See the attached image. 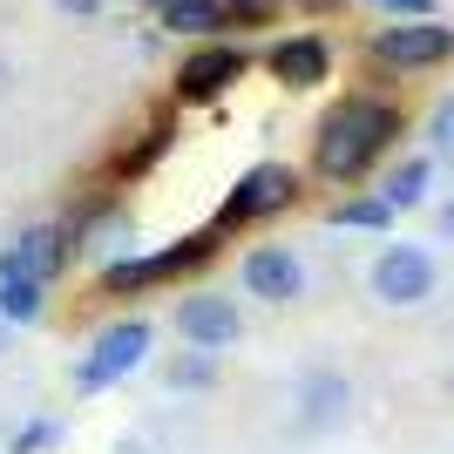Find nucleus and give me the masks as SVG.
<instances>
[{
    "label": "nucleus",
    "instance_id": "nucleus-26",
    "mask_svg": "<svg viewBox=\"0 0 454 454\" xmlns=\"http://www.w3.org/2000/svg\"><path fill=\"white\" fill-rule=\"evenodd\" d=\"M7 346H14V325H7V319H0V353H7Z\"/></svg>",
    "mask_w": 454,
    "mask_h": 454
},
{
    "label": "nucleus",
    "instance_id": "nucleus-22",
    "mask_svg": "<svg viewBox=\"0 0 454 454\" xmlns=\"http://www.w3.org/2000/svg\"><path fill=\"white\" fill-rule=\"evenodd\" d=\"M427 136H434V163H448L454 170V95L434 109V122H427Z\"/></svg>",
    "mask_w": 454,
    "mask_h": 454
},
{
    "label": "nucleus",
    "instance_id": "nucleus-12",
    "mask_svg": "<svg viewBox=\"0 0 454 454\" xmlns=\"http://www.w3.org/2000/svg\"><path fill=\"white\" fill-rule=\"evenodd\" d=\"M346 414H353V380L346 373L319 366V373L299 380V427L305 434H333V427H346Z\"/></svg>",
    "mask_w": 454,
    "mask_h": 454
},
{
    "label": "nucleus",
    "instance_id": "nucleus-11",
    "mask_svg": "<svg viewBox=\"0 0 454 454\" xmlns=\"http://www.w3.org/2000/svg\"><path fill=\"white\" fill-rule=\"evenodd\" d=\"M265 75L278 82V89H292V95H305V89H319V82H333V41L325 35H285V41H271L265 48Z\"/></svg>",
    "mask_w": 454,
    "mask_h": 454
},
{
    "label": "nucleus",
    "instance_id": "nucleus-4",
    "mask_svg": "<svg viewBox=\"0 0 454 454\" xmlns=\"http://www.w3.org/2000/svg\"><path fill=\"white\" fill-rule=\"evenodd\" d=\"M292 204H299V170H292V163H251V170L224 190V204H217V224H210V231L224 238V231L285 217Z\"/></svg>",
    "mask_w": 454,
    "mask_h": 454
},
{
    "label": "nucleus",
    "instance_id": "nucleus-16",
    "mask_svg": "<svg viewBox=\"0 0 454 454\" xmlns=\"http://www.w3.org/2000/svg\"><path fill=\"white\" fill-rule=\"evenodd\" d=\"M394 217H400V210L387 204L380 190H360V197H340V204L325 210V224H333V231H373V238H380V231H394Z\"/></svg>",
    "mask_w": 454,
    "mask_h": 454
},
{
    "label": "nucleus",
    "instance_id": "nucleus-20",
    "mask_svg": "<svg viewBox=\"0 0 454 454\" xmlns=\"http://www.w3.org/2000/svg\"><path fill=\"white\" fill-rule=\"evenodd\" d=\"M224 27H271L278 20V0H217Z\"/></svg>",
    "mask_w": 454,
    "mask_h": 454
},
{
    "label": "nucleus",
    "instance_id": "nucleus-24",
    "mask_svg": "<svg viewBox=\"0 0 454 454\" xmlns=\"http://www.w3.org/2000/svg\"><path fill=\"white\" fill-rule=\"evenodd\" d=\"M434 231H441V245H454V197L434 210Z\"/></svg>",
    "mask_w": 454,
    "mask_h": 454
},
{
    "label": "nucleus",
    "instance_id": "nucleus-18",
    "mask_svg": "<svg viewBox=\"0 0 454 454\" xmlns=\"http://www.w3.org/2000/svg\"><path fill=\"white\" fill-rule=\"evenodd\" d=\"M163 150H170V122H150V129L136 136L129 150L115 156V176H122V184H129V176H150V170H156V156H163Z\"/></svg>",
    "mask_w": 454,
    "mask_h": 454
},
{
    "label": "nucleus",
    "instance_id": "nucleus-13",
    "mask_svg": "<svg viewBox=\"0 0 454 454\" xmlns=\"http://www.w3.org/2000/svg\"><path fill=\"white\" fill-rule=\"evenodd\" d=\"M129 210H109V204H89V217L75 224V258L89 251V258H102V265H115V258H129Z\"/></svg>",
    "mask_w": 454,
    "mask_h": 454
},
{
    "label": "nucleus",
    "instance_id": "nucleus-21",
    "mask_svg": "<svg viewBox=\"0 0 454 454\" xmlns=\"http://www.w3.org/2000/svg\"><path fill=\"white\" fill-rule=\"evenodd\" d=\"M61 441V420H27L14 441H7V454H48Z\"/></svg>",
    "mask_w": 454,
    "mask_h": 454
},
{
    "label": "nucleus",
    "instance_id": "nucleus-2",
    "mask_svg": "<svg viewBox=\"0 0 454 454\" xmlns=\"http://www.w3.org/2000/svg\"><path fill=\"white\" fill-rule=\"evenodd\" d=\"M217 231H190V238H176V245H156V251H129V258H115V265H102V292L109 299H143V292H163V285L190 278V271H204L210 258H217Z\"/></svg>",
    "mask_w": 454,
    "mask_h": 454
},
{
    "label": "nucleus",
    "instance_id": "nucleus-7",
    "mask_svg": "<svg viewBox=\"0 0 454 454\" xmlns=\"http://www.w3.org/2000/svg\"><path fill=\"white\" fill-rule=\"evenodd\" d=\"M251 75V55L238 41H197L184 61H176V102H217L238 82Z\"/></svg>",
    "mask_w": 454,
    "mask_h": 454
},
{
    "label": "nucleus",
    "instance_id": "nucleus-27",
    "mask_svg": "<svg viewBox=\"0 0 454 454\" xmlns=\"http://www.w3.org/2000/svg\"><path fill=\"white\" fill-rule=\"evenodd\" d=\"M143 7H156V14H163V7H170V0H143Z\"/></svg>",
    "mask_w": 454,
    "mask_h": 454
},
{
    "label": "nucleus",
    "instance_id": "nucleus-9",
    "mask_svg": "<svg viewBox=\"0 0 454 454\" xmlns=\"http://www.w3.org/2000/svg\"><path fill=\"white\" fill-rule=\"evenodd\" d=\"M14 271H27L35 285H55L61 271L75 265V231L68 224H55V217H35V224H20L14 231V245L0 251Z\"/></svg>",
    "mask_w": 454,
    "mask_h": 454
},
{
    "label": "nucleus",
    "instance_id": "nucleus-23",
    "mask_svg": "<svg viewBox=\"0 0 454 454\" xmlns=\"http://www.w3.org/2000/svg\"><path fill=\"white\" fill-rule=\"evenodd\" d=\"M366 7L387 20H434V0H366Z\"/></svg>",
    "mask_w": 454,
    "mask_h": 454
},
{
    "label": "nucleus",
    "instance_id": "nucleus-6",
    "mask_svg": "<svg viewBox=\"0 0 454 454\" xmlns=\"http://www.w3.org/2000/svg\"><path fill=\"white\" fill-rule=\"evenodd\" d=\"M366 285H373V299H380V305L414 312V305L434 299V285H441L434 251H427V245H380V258H373V271H366Z\"/></svg>",
    "mask_w": 454,
    "mask_h": 454
},
{
    "label": "nucleus",
    "instance_id": "nucleus-25",
    "mask_svg": "<svg viewBox=\"0 0 454 454\" xmlns=\"http://www.w3.org/2000/svg\"><path fill=\"white\" fill-rule=\"evenodd\" d=\"M61 14H75V20H89V14H102V0H55Z\"/></svg>",
    "mask_w": 454,
    "mask_h": 454
},
{
    "label": "nucleus",
    "instance_id": "nucleus-5",
    "mask_svg": "<svg viewBox=\"0 0 454 454\" xmlns=\"http://www.w3.org/2000/svg\"><path fill=\"white\" fill-rule=\"evenodd\" d=\"M373 61L380 68H394V75H420V68H441V61H454V27L448 20H387L373 41Z\"/></svg>",
    "mask_w": 454,
    "mask_h": 454
},
{
    "label": "nucleus",
    "instance_id": "nucleus-3",
    "mask_svg": "<svg viewBox=\"0 0 454 454\" xmlns=\"http://www.w3.org/2000/svg\"><path fill=\"white\" fill-rule=\"evenodd\" d=\"M156 353V325L150 319H115L102 325L89 340V353L75 360V394H109V387H122V380L136 373V366Z\"/></svg>",
    "mask_w": 454,
    "mask_h": 454
},
{
    "label": "nucleus",
    "instance_id": "nucleus-10",
    "mask_svg": "<svg viewBox=\"0 0 454 454\" xmlns=\"http://www.w3.org/2000/svg\"><path fill=\"white\" fill-rule=\"evenodd\" d=\"M238 278H245V292L258 305H299L305 299V258L292 245H251Z\"/></svg>",
    "mask_w": 454,
    "mask_h": 454
},
{
    "label": "nucleus",
    "instance_id": "nucleus-14",
    "mask_svg": "<svg viewBox=\"0 0 454 454\" xmlns=\"http://www.w3.org/2000/svg\"><path fill=\"white\" fill-rule=\"evenodd\" d=\"M41 312H48V285H35L27 271H14L0 258V319L7 325H41Z\"/></svg>",
    "mask_w": 454,
    "mask_h": 454
},
{
    "label": "nucleus",
    "instance_id": "nucleus-19",
    "mask_svg": "<svg viewBox=\"0 0 454 454\" xmlns=\"http://www.w3.org/2000/svg\"><path fill=\"white\" fill-rule=\"evenodd\" d=\"M163 380H170L176 394H204V387H217V353H176V360H163Z\"/></svg>",
    "mask_w": 454,
    "mask_h": 454
},
{
    "label": "nucleus",
    "instance_id": "nucleus-15",
    "mask_svg": "<svg viewBox=\"0 0 454 454\" xmlns=\"http://www.w3.org/2000/svg\"><path fill=\"white\" fill-rule=\"evenodd\" d=\"M427 184H434V156H400L394 170L380 176V197L394 210H420L427 204Z\"/></svg>",
    "mask_w": 454,
    "mask_h": 454
},
{
    "label": "nucleus",
    "instance_id": "nucleus-1",
    "mask_svg": "<svg viewBox=\"0 0 454 454\" xmlns=\"http://www.w3.org/2000/svg\"><path fill=\"white\" fill-rule=\"evenodd\" d=\"M400 109L394 102H380V95H346V102H333V109L319 115V129H312V170L325 176V184H366L373 176V163L400 143Z\"/></svg>",
    "mask_w": 454,
    "mask_h": 454
},
{
    "label": "nucleus",
    "instance_id": "nucleus-8",
    "mask_svg": "<svg viewBox=\"0 0 454 454\" xmlns=\"http://www.w3.org/2000/svg\"><path fill=\"white\" fill-rule=\"evenodd\" d=\"M170 325H176V340L197 346V353H224V346H238V333H245V312H238V299H224V292H190V299H176Z\"/></svg>",
    "mask_w": 454,
    "mask_h": 454
},
{
    "label": "nucleus",
    "instance_id": "nucleus-17",
    "mask_svg": "<svg viewBox=\"0 0 454 454\" xmlns=\"http://www.w3.org/2000/svg\"><path fill=\"white\" fill-rule=\"evenodd\" d=\"M163 27H170V35H190V41H217L224 35V14H217V0H170V7H163Z\"/></svg>",
    "mask_w": 454,
    "mask_h": 454
}]
</instances>
